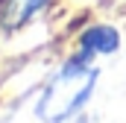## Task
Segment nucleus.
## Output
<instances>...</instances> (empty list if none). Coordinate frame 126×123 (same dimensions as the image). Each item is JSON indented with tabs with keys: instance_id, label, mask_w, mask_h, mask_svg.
<instances>
[{
	"instance_id": "1",
	"label": "nucleus",
	"mask_w": 126,
	"mask_h": 123,
	"mask_svg": "<svg viewBox=\"0 0 126 123\" xmlns=\"http://www.w3.org/2000/svg\"><path fill=\"white\" fill-rule=\"evenodd\" d=\"M97 79H100V70L91 64V59H85L79 53L73 59H67L56 70V76L47 82V88L41 91V100L35 106L38 120L64 123L73 114H79L88 106V100L94 97Z\"/></svg>"
},
{
	"instance_id": "2",
	"label": "nucleus",
	"mask_w": 126,
	"mask_h": 123,
	"mask_svg": "<svg viewBox=\"0 0 126 123\" xmlns=\"http://www.w3.org/2000/svg\"><path fill=\"white\" fill-rule=\"evenodd\" d=\"M120 50V30L111 24H91L79 35V56L94 62L97 56H111Z\"/></svg>"
},
{
	"instance_id": "3",
	"label": "nucleus",
	"mask_w": 126,
	"mask_h": 123,
	"mask_svg": "<svg viewBox=\"0 0 126 123\" xmlns=\"http://www.w3.org/2000/svg\"><path fill=\"white\" fill-rule=\"evenodd\" d=\"M47 3H50V0H9V3H6V12H3V24H6L9 30L24 27V24L32 21Z\"/></svg>"
}]
</instances>
